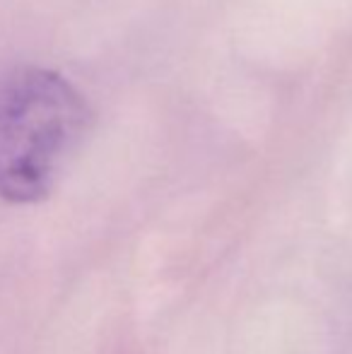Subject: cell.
<instances>
[{"label": "cell", "mask_w": 352, "mask_h": 354, "mask_svg": "<svg viewBox=\"0 0 352 354\" xmlns=\"http://www.w3.org/2000/svg\"><path fill=\"white\" fill-rule=\"evenodd\" d=\"M92 111L53 71L22 68L0 84V201L32 205L53 191L85 140Z\"/></svg>", "instance_id": "cell-1"}]
</instances>
